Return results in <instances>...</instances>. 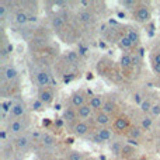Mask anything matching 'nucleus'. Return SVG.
<instances>
[{"label": "nucleus", "mask_w": 160, "mask_h": 160, "mask_svg": "<svg viewBox=\"0 0 160 160\" xmlns=\"http://www.w3.org/2000/svg\"><path fill=\"white\" fill-rule=\"evenodd\" d=\"M94 122H96L100 128H108V125L112 122V117L102 112V111H98V112H96V115H94Z\"/></svg>", "instance_id": "4"}, {"label": "nucleus", "mask_w": 160, "mask_h": 160, "mask_svg": "<svg viewBox=\"0 0 160 160\" xmlns=\"http://www.w3.org/2000/svg\"><path fill=\"white\" fill-rule=\"evenodd\" d=\"M79 117H78V110L76 108H73L72 105H69V107H66L63 110V119L68 122H72V124H75V122L79 121Z\"/></svg>", "instance_id": "10"}, {"label": "nucleus", "mask_w": 160, "mask_h": 160, "mask_svg": "<svg viewBox=\"0 0 160 160\" xmlns=\"http://www.w3.org/2000/svg\"><path fill=\"white\" fill-rule=\"evenodd\" d=\"M127 37L132 41V44H138L139 39H141V35H139V32L136 30H133V28H128L127 30Z\"/></svg>", "instance_id": "21"}, {"label": "nucleus", "mask_w": 160, "mask_h": 160, "mask_svg": "<svg viewBox=\"0 0 160 160\" xmlns=\"http://www.w3.org/2000/svg\"><path fill=\"white\" fill-rule=\"evenodd\" d=\"M88 131H90V127H88V124L86 121H78L72 125V132H73V135L78 136V138L86 136L88 133Z\"/></svg>", "instance_id": "1"}, {"label": "nucleus", "mask_w": 160, "mask_h": 160, "mask_svg": "<svg viewBox=\"0 0 160 160\" xmlns=\"http://www.w3.org/2000/svg\"><path fill=\"white\" fill-rule=\"evenodd\" d=\"M3 75H4V79L8 80V82H14L17 78H18V70L16 69L14 66H6L4 68V72H3Z\"/></svg>", "instance_id": "12"}, {"label": "nucleus", "mask_w": 160, "mask_h": 160, "mask_svg": "<svg viewBox=\"0 0 160 160\" xmlns=\"http://www.w3.org/2000/svg\"><path fill=\"white\" fill-rule=\"evenodd\" d=\"M153 125V118L149 115V114H146V115H143V118H142L141 121V128L142 129H150Z\"/></svg>", "instance_id": "22"}, {"label": "nucleus", "mask_w": 160, "mask_h": 160, "mask_svg": "<svg viewBox=\"0 0 160 160\" xmlns=\"http://www.w3.org/2000/svg\"><path fill=\"white\" fill-rule=\"evenodd\" d=\"M27 128V122L24 119H13V121L8 124V132L11 133H21L22 131H25Z\"/></svg>", "instance_id": "6"}, {"label": "nucleus", "mask_w": 160, "mask_h": 160, "mask_svg": "<svg viewBox=\"0 0 160 160\" xmlns=\"http://www.w3.org/2000/svg\"><path fill=\"white\" fill-rule=\"evenodd\" d=\"M90 160H97V159H90Z\"/></svg>", "instance_id": "53"}, {"label": "nucleus", "mask_w": 160, "mask_h": 160, "mask_svg": "<svg viewBox=\"0 0 160 160\" xmlns=\"http://www.w3.org/2000/svg\"><path fill=\"white\" fill-rule=\"evenodd\" d=\"M37 20H38L37 16H30V22H37Z\"/></svg>", "instance_id": "43"}, {"label": "nucleus", "mask_w": 160, "mask_h": 160, "mask_svg": "<svg viewBox=\"0 0 160 160\" xmlns=\"http://www.w3.org/2000/svg\"><path fill=\"white\" fill-rule=\"evenodd\" d=\"M49 124H51V122L48 121V119H45V121H44V125H49Z\"/></svg>", "instance_id": "51"}, {"label": "nucleus", "mask_w": 160, "mask_h": 160, "mask_svg": "<svg viewBox=\"0 0 160 160\" xmlns=\"http://www.w3.org/2000/svg\"><path fill=\"white\" fill-rule=\"evenodd\" d=\"M132 45H133L132 41H131L127 35H122L121 38H119V47L124 48V49H131V48H132Z\"/></svg>", "instance_id": "24"}, {"label": "nucleus", "mask_w": 160, "mask_h": 160, "mask_svg": "<svg viewBox=\"0 0 160 160\" xmlns=\"http://www.w3.org/2000/svg\"><path fill=\"white\" fill-rule=\"evenodd\" d=\"M66 59H68V62H76V59H78V53L76 52H73V51H69L68 52V55H66Z\"/></svg>", "instance_id": "34"}, {"label": "nucleus", "mask_w": 160, "mask_h": 160, "mask_svg": "<svg viewBox=\"0 0 160 160\" xmlns=\"http://www.w3.org/2000/svg\"><path fill=\"white\" fill-rule=\"evenodd\" d=\"M78 18L82 22H86V24H88V22L93 21V14H91L90 11H87V10H82L80 13H78Z\"/></svg>", "instance_id": "19"}, {"label": "nucleus", "mask_w": 160, "mask_h": 160, "mask_svg": "<svg viewBox=\"0 0 160 160\" xmlns=\"http://www.w3.org/2000/svg\"><path fill=\"white\" fill-rule=\"evenodd\" d=\"M135 152V148L131 146L129 143H124L122 145V156H131Z\"/></svg>", "instance_id": "29"}, {"label": "nucleus", "mask_w": 160, "mask_h": 160, "mask_svg": "<svg viewBox=\"0 0 160 160\" xmlns=\"http://www.w3.org/2000/svg\"><path fill=\"white\" fill-rule=\"evenodd\" d=\"M127 143H129L131 146H133V148H138V146H139V142L136 141V139H132V138H128Z\"/></svg>", "instance_id": "36"}, {"label": "nucleus", "mask_w": 160, "mask_h": 160, "mask_svg": "<svg viewBox=\"0 0 160 160\" xmlns=\"http://www.w3.org/2000/svg\"><path fill=\"white\" fill-rule=\"evenodd\" d=\"M110 149H111V152H112L114 156L122 155V143H119V142H112Z\"/></svg>", "instance_id": "25"}, {"label": "nucleus", "mask_w": 160, "mask_h": 160, "mask_svg": "<svg viewBox=\"0 0 160 160\" xmlns=\"http://www.w3.org/2000/svg\"><path fill=\"white\" fill-rule=\"evenodd\" d=\"M52 25L56 28V30H61V28L65 25V20L62 18L61 16H55L52 18Z\"/></svg>", "instance_id": "26"}, {"label": "nucleus", "mask_w": 160, "mask_h": 160, "mask_svg": "<svg viewBox=\"0 0 160 160\" xmlns=\"http://www.w3.org/2000/svg\"><path fill=\"white\" fill-rule=\"evenodd\" d=\"M37 98L41 100L45 105H49L51 102L53 101V93L49 90V88H39L38 97H37Z\"/></svg>", "instance_id": "11"}, {"label": "nucleus", "mask_w": 160, "mask_h": 160, "mask_svg": "<svg viewBox=\"0 0 160 160\" xmlns=\"http://www.w3.org/2000/svg\"><path fill=\"white\" fill-rule=\"evenodd\" d=\"M129 128V119L125 115H119L114 119V129L122 132V131H127Z\"/></svg>", "instance_id": "8"}, {"label": "nucleus", "mask_w": 160, "mask_h": 160, "mask_svg": "<svg viewBox=\"0 0 160 160\" xmlns=\"http://www.w3.org/2000/svg\"><path fill=\"white\" fill-rule=\"evenodd\" d=\"M152 107H153L152 101H150L149 98H145L143 101H142V104L139 105V110H141L142 112L146 115V114H150V110H152Z\"/></svg>", "instance_id": "23"}, {"label": "nucleus", "mask_w": 160, "mask_h": 160, "mask_svg": "<svg viewBox=\"0 0 160 160\" xmlns=\"http://www.w3.org/2000/svg\"><path fill=\"white\" fill-rule=\"evenodd\" d=\"M141 136H142V132H141V129H139L138 127L131 128V131H129V138L136 139V141H138V139L141 138Z\"/></svg>", "instance_id": "30"}, {"label": "nucleus", "mask_w": 160, "mask_h": 160, "mask_svg": "<svg viewBox=\"0 0 160 160\" xmlns=\"http://www.w3.org/2000/svg\"><path fill=\"white\" fill-rule=\"evenodd\" d=\"M31 107H32L34 111H42L45 107V104L39 98H35V100H32V102H31Z\"/></svg>", "instance_id": "27"}, {"label": "nucleus", "mask_w": 160, "mask_h": 160, "mask_svg": "<svg viewBox=\"0 0 160 160\" xmlns=\"http://www.w3.org/2000/svg\"><path fill=\"white\" fill-rule=\"evenodd\" d=\"M152 118H159L160 117V102H156V104H153L152 110H150V114H149Z\"/></svg>", "instance_id": "31"}, {"label": "nucleus", "mask_w": 160, "mask_h": 160, "mask_svg": "<svg viewBox=\"0 0 160 160\" xmlns=\"http://www.w3.org/2000/svg\"><path fill=\"white\" fill-rule=\"evenodd\" d=\"M132 66V56L129 55V53H122L121 56V68L122 69H129V68Z\"/></svg>", "instance_id": "20"}, {"label": "nucleus", "mask_w": 160, "mask_h": 160, "mask_svg": "<svg viewBox=\"0 0 160 160\" xmlns=\"http://www.w3.org/2000/svg\"><path fill=\"white\" fill-rule=\"evenodd\" d=\"M152 17V13H150L149 7L146 6H139L135 11V20L138 22H148Z\"/></svg>", "instance_id": "3"}, {"label": "nucleus", "mask_w": 160, "mask_h": 160, "mask_svg": "<svg viewBox=\"0 0 160 160\" xmlns=\"http://www.w3.org/2000/svg\"><path fill=\"white\" fill-rule=\"evenodd\" d=\"M143 100H145V98H142V94H141V93H135V94H133V101H135L138 105H141Z\"/></svg>", "instance_id": "35"}, {"label": "nucleus", "mask_w": 160, "mask_h": 160, "mask_svg": "<svg viewBox=\"0 0 160 160\" xmlns=\"http://www.w3.org/2000/svg\"><path fill=\"white\" fill-rule=\"evenodd\" d=\"M28 146H30V138L27 135H20L16 139V148L18 150H25Z\"/></svg>", "instance_id": "15"}, {"label": "nucleus", "mask_w": 160, "mask_h": 160, "mask_svg": "<svg viewBox=\"0 0 160 160\" xmlns=\"http://www.w3.org/2000/svg\"><path fill=\"white\" fill-rule=\"evenodd\" d=\"M101 111L112 117V114L117 111V104L114 101H111V100H105V102H104V105H102Z\"/></svg>", "instance_id": "17"}, {"label": "nucleus", "mask_w": 160, "mask_h": 160, "mask_svg": "<svg viewBox=\"0 0 160 160\" xmlns=\"http://www.w3.org/2000/svg\"><path fill=\"white\" fill-rule=\"evenodd\" d=\"M44 160H49V159H44Z\"/></svg>", "instance_id": "54"}, {"label": "nucleus", "mask_w": 160, "mask_h": 160, "mask_svg": "<svg viewBox=\"0 0 160 160\" xmlns=\"http://www.w3.org/2000/svg\"><path fill=\"white\" fill-rule=\"evenodd\" d=\"M27 112V105H25L24 101H16L11 107V111H10V117L14 119L17 118H21V117L25 115Z\"/></svg>", "instance_id": "2"}, {"label": "nucleus", "mask_w": 160, "mask_h": 160, "mask_svg": "<svg viewBox=\"0 0 160 160\" xmlns=\"http://www.w3.org/2000/svg\"><path fill=\"white\" fill-rule=\"evenodd\" d=\"M153 63H160V52H156L153 55Z\"/></svg>", "instance_id": "39"}, {"label": "nucleus", "mask_w": 160, "mask_h": 160, "mask_svg": "<svg viewBox=\"0 0 160 160\" xmlns=\"http://www.w3.org/2000/svg\"><path fill=\"white\" fill-rule=\"evenodd\" d=\"M96 133L102 142H108L112 138V129H110V128H98Z\"/></svg>", "instance_id": "14"}, {"label": "nucleus", "mask_w": 160, "mask_h": 160, "mask_svg": "<svg viewBox=\"0 0 160 160\" xmlns=\"http://www.w3.org/2000/svg\"><path fill=\"white\" fill-rule=\"evenodd\" d=\"M98 45H100V48H102V49H104V48L107 47V45H105V42H101V41H100V44H98Z\"/></svg>", "instance_id": "48"}, {"label": "nucleus", "mask_w": 160, "mask_h": 160, "mask_svg": "<svg viewBox=\"0 0 160 160\" xmlns=\"http://www.w3.org/2000/svg\"><path fill=\"white\" fill-rule=\"evenodd\" d=\"M91 114H93V110H91V107L88 105V102L87 104H84L83 107H80L78 110V117L80 118V121H84V119L90 118Z\"/></svg>", "instance_id": "13"}, {"label": "nucleus", "mask_w": 160, "mask_h": 160, "mask_svg": "<svg viewBox=\"0 0 160 160\" xmlns=\"http://www.w3.org/2000/svg\"><path fill=\"white\" fill-rule=\"evenodd\" d=\"M6 13H7V7H6V4L2 3V4H0V17L3 18V17L6 16Z\"/></svg>", "instance_id": "37"}, {"label": "nucleus", "mask_w": 160, "mask_h": 160, "mask_svg": "<svg viewBox=\"0 0 160 160\" xmlns=\"http://www.w3.org/2000/svg\"><path fill=\"white\" fill-rule=\"evenodd\" d=\"M105 28H107V25H105V24H102L101 27H100V31H101V32H104V31H105Z\"/></svg>", "instance_id": "47"}, {"label": "nucleus", "mask_w": 160, "mask_h": 160, "mask_svg": "<svg viewBox=\"0 0 160 160\" xmlns=\"http://www.w3.org/2000/svg\"><path fill=\"white\" fill-rule=\"evenodd\" d=\"M63 121H65L63 118H62V119H58V121H55V125H56V127H59V128H61L62 125H63Z\"/></svg>", "instance_id": "42"}, {"label": "nucleus", "mask_w": 160, "mask_h": 160, "mask_svg": "<svg viewBox=\"0 0 160 160\" xmlns=\"http://www.w3.org/2000/svg\"><path fill=\"white\" fill-rule=\"evenodd\" d=\"M152 68H153V72L160 75V63H152Z\"/></svg>", "instance_id": "38"}, {"label": "nucleus", "mask_w": 160, "mask_h": 160, "mask_svg": "<svg viewBox=\"0 0 160 160\" xmlns=\"http://www.w3.org/2000/svg\"><path fill=\"white\" fill-rule=\"evenodd\" d=\"M41 142L45 148H51L56 143V139H55V136L51 135V133H44V135L41 136Z\"/></svg>", "instance_id": "18"}, {"label": "nucleus", "mask_w": 160, "mask_h": 160, "mask_svg": "<svg viewBox=\"0 0 160 160\" xmlns=\"http://www.w3.org/2000/svg\"><path fill=\"white\" fill-rule=\"evenodd\" d=\"M35 79H37V84L41 88H48V86L52 83V78H51V75L47 70H39V72L37 73Z\"/></svg>", "instance_id": "5"}, {"label": "nucleus", "mask_w": 160, "mask_h": 160, "mask_svg": "<svg viewBox=\"0 0 160 160\" xmlns=\"http://www.w3.org/2000/svg\"><path fill=\"white\" fill-rule=\"evenodd\" d=\"M68 160H84V156L79 150H72L69 153V156H68Z\"/></svg>", "instance_id": "28"}, {"label": "nucleus", "mask_w": 160, "mask_h": 160, "mask_svg": "<svg viewBox=\"0 0 160 160\" xmlns=\"http://www.w3.org/2000/svg\"><path fill=\"white\" fill-rule=\"evenodd\" d=\"M6 51H7L8 53H11V52H13V45L8 44V45H7V48H6Z\"/></svg>", "instance_id": "44"}, {"label": "nucleus", "mask_w": 160, "mask_h": 160, "mask_svg": "<svg viewBox=\"0 0 160 160\" xmlns=\"http://www.w3.org/2000/svg\"><path fill=\"white\" fill-rule=\"evenodd\" d=\"M93 141H94V143H101V139H100L98 138V135H97V133H94V135H93Z\"/></svg>", "instance_id": "40"}, {"label": "nucleus", "mask_w": 160, "mask_h": 160, "mask_svg": "<svg viewBox=\"0 0 160 160\" xmlns=\"http://www.w3.org/2000/svg\"><path fill=\"white\" fill-rule=\"evenodd\" d=\"M117 17H118L119 20H122V18H125V17H127V14H125L124 11H118V13H117Z\"/></svg>", "instance_id": "41"}, {"label": "nucleus", "mask_w": 160, "mask_h": 160, "mask_svg": "<svg viewBox=\"0 0 160 160\" xmlns=\"http://www.w3.org/2000/svg\"><path fill=\"white\" fill-rule=\"evenodd\" d=\"M61 108H62V105H61V104H56V105H55V110H58V111H59Z\"/></svg>", "instance_id": "49"}, {"label": "nucleus", "mask_w": 160, "mask_h": 160, "mask_svg": "<svg viewBox=\"0 0 160 160\" xmlns=\"http://www.w3.org/2000/svg\"><path fill=\"white\" fill-rule=\"evenodd\" d=\"M14 21H16L18 25H25L28 21H30V16H28L25 11L18 10L16 13V16H14Z\"/></svg>", "instance_id": "16"}, {"label": "nucleus", "mask_w": 160, "mask_h": 160, "mask_svg": "<svg viewBox=\"0 0 160 160\" xmlns=\"http://www.w3.org/2000/svg\"><path fill=\"white\" fill-rule=\"evenodd\" d=\"M93 78H94V76H93V73H87V76H86V79H87V80H91Z\"/></svg>", "instance_id": "46"}, {"label": "nucleus", "mask_w": 160, "mask_h": 160, "mask_svg": "<svg viewBox=\"0 0 160 160\" xmlns=\"http://www.w3.org/2000/svg\"><path fill=\"white\" fill-rule=\"evenodd\" d=\"M70 104H72L73 108L79 110L80 107L87 104V102H86V96L83 93H80V91H76V93H73L72 97H70Z\"/></svg>", "instance_id": "9"}, {"label": "nucleus", "mask_w": 160, "mask_h": 160, "mask_svg": "<svg viewBox=\"0 0 160 160\" xmlns=\"http://www.w3.org/2000/svg\"><path fill=\"white\" fill-rule=\"evenodd\" d=\"M100 160H107V159H105V156H101V158H100Z\"/></svg>", "instance_id": "52"}, {"label": "nucleus", "mask_w": 160, "mask_h": 160, "mask_svg": "<svg viewBox=\"0 0 160 160\" xmlns=\"http://www.w3.org/2000/svg\"><path fill=\"white\" fill-rule=\"evenodd\" d=\"M0 136H2V139H6V132H4V131L0 133Z\"/></svg>", "instance_id": "50"}, {"label": "nucleus", "mask_w": 160, "mask_h": 160, "mask_svg": "<svg viewBox=\"0 0 160 160\" xmlns=\"http://www.w3.org/2000/svg\"><path fill=\"white\" fill-rule=\"evenodd\" d=\"M80 4L86 7V6H90V2H86V0H83V2H80Z\"/></svg>", "instance_id": "45"}, {"label": "nucleus", "mask_w": 160, "mask_h": 160, "mask_svg": "<svg viewBox=\"0 0 160 160\" xmlns=\"http://www.w3.org/2000/svg\"><path fill=\"white\" fill-rule=\"evenodd\" d=\"M104 102H105V100H104V97L102 96H100V94H94V96H91L90 97V100H88V105L91 107V110L93 111H101V108H102V105H104Z\"/></svg>", "instance_id": "7"}, {"label": "nucleus", "mask_w": 160, "mask_h": 160, "mask_svg": "<svg viewBox=\"0 0 160 160\" xmlns=\"http://www.w3.org/2000/svg\"><path fill=\"white\" fill-rule=\"evenodd\" d=\"M136 4H138V3H136L135 0H122L121 2V6L124 8H133Z\"/></svg>", "instance_id": "32"}, {"label": "nucleus", "mask_w": 160, "mask_h": 160, "mask_svg": "<svg viewBox=\"0 0 160 160\" xmlns=\"http://www.w3.org/2000/svg\"><path fill=\"white\" fill-rule=\"evenodd\" d=\"M13 104H14V102H11V101H3V104H2L3 112H10V111H11V107H13Z\"/></svg>", "instance_id": "33"}]
</instances>
